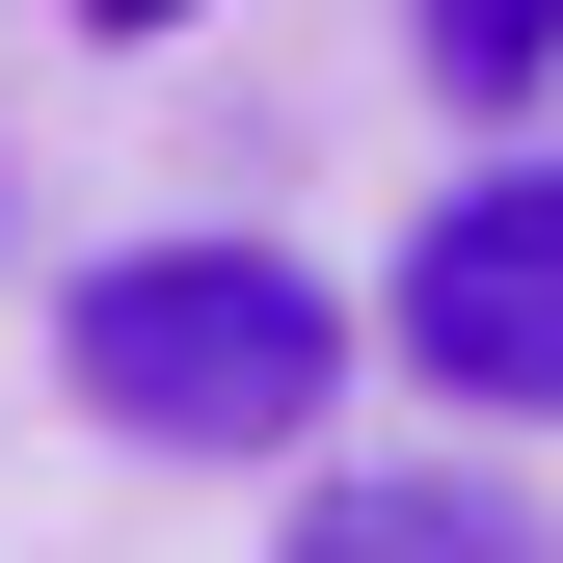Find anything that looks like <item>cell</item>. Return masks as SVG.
<instances>
[{"mask_svg": "<svg viewBox=\"0 0 563 563\" xmlns=\"http://www.w3.org/2000/svg\"><path fill=\"white\" fill-rule=\"evenodd\" d=\"M54 376H81V430H134V456H296L349 402V296L296 242H108L81 296H54Z\"/></svg>", "mask_w": 563, "mask_h": 563, "instance_id": "cell-1", "label": "cell"}, {"mask_svg": "<svg viewBox=\"0 0 563 563\" xmlns=\"http://www.w3.org/2000/svg\"><path fill=\"white\" fill-rule=\"evenodd\" d=\"M402 376L430 402H483V430H563V162H483L430 242H402Z\"/></svg>", "mask_w": 563, "mask_h": 563, "instance_id": "cell-2", "label": "cell"}, {"mask_svg": "<svg viewBox=\"0 0 563 563\" xmlns=\"http://www.w3.org/2000/svg\"><path fill=\"white\" fill-rule=\"evenodd\" d=\"M322 537H376V563L402 537H510V483H322Z\"/></svg>", "mask_w": 563, "mask_h": 563, "instance_id": "cell-4", "label": "cell"}, {"mask_svg": "<svg viewBox=\"0 0 563 563\" xmlns=\"http://www.w3.org/2000/svg\"><path fill=\"white\" fill-rule=\"evenodd\" d=\"M402 27H430L456 108H537V81H563V0H402Z\"/></svg>", "mask_w": 563, "mask_h": 563, "instance_id": "cell-3", "label": "cell"}, {"mask_svg": "<svg viewBox=\"0 0 563 563\" xmlns=\"http://www.w3.org/2000/svg\"><path fill=\"white\" fill-rule=\"evenodd\" d=\"M81 27H188V0H81Z\"/></svg>", "mask_w": 563, "mask_h": 563, "instance_id": "cell-5", "label": "cell"}]
</instances>
